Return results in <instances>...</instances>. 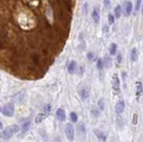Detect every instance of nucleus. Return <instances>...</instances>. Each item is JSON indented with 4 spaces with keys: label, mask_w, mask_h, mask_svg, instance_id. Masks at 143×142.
<instances>
[{
    "label": "nucleus",
    "mask_w": 143,
    "mask_h": 142,
    "mask_svg": "<svg viewBox=\"0 0 143 142\" xmlns=\"http://www.w3.org/2000/svg\"><path fill=\"white\" fill-rule=\"evenodd\" d=\"M124 107H125L124 101H123V100H120V101H118L115 105V113H117V114L122 113L123 111H124Z\"/></svg>",
    "instance_id": "obj_6"
},
{
    "label": "nucleus",
    "mask_w": 143,
    "mask_h": 142,
    "mask_svg": "<svg viewBox=\"0 0 143 142\" xmlns=\"http://www.w3.org/2000/svg\"><path fill=\"white\" fill-rule=\"evenodd\" d=\"M95 57V55H94L92 52H89V53H88V55H87V58L89 59V60H92L93 58Z\"/></svg>",
    "instance_id": "obj_22"
},
{
    "label": "nucleus",
    "mask_w": 143,
    "mask_h": 142,
    "mask_svg": "<svg viewBox=\"0 0 143 142\" xmlns=\"http://www.w3.org/2000/svg\"><path fill=\"white\" fill-rule=\"evenodd\" d=\"M48 113H47V112H44V111H43V113H38L35 118V122L36 123H40L41 122H43V121L48 116Z\"/></svg>",
    "instance_id": "obj_7"
},
{
    "label": "nucleus",
    "mask_w": 143,
    "mask_h": 142,
    "mask_svg": "<svg viewBox=\"0 0 143 142\" xmlns=\"http://www.w3.org/2000/svg\"><path fill=\"white\" fill-rule=\"evenodd\" d=\"M0 112H1V107H0Z\"/></svg>",
    "instance_id": "obj_31"
},
{
    "label": "nucleus",
    "mask_w": 143,
    "mask_h": 142,
    "mask_svg": "<svg viewBox=\"0 0 143 142\" xmlns=\"http://www.w3.org/2000/svg\"><path fill=\"white\" fill-rule=\"evenodd\" d=\"M94 133L96 134L97 137L100 140H102L103 142H105L106 140H107V136L103 133V132H101V131H98V130H95V131H94Z\"/></svg>",
    "instance_id": "obj_11"
},
{
    "label": "nucleus",
    "mask_w": 143,
    "mask_h": 142,
    "mask_svg": "<svg viewBox=\"0 0 143 142\" xmlns=\"http://www.w3.org/2000/svg\"><path fill=\"white\" fill-rule=\"evenodd\" d=\"M20 131L19 126L16 124L11 125V126L7 127L6 129H4V131H2L0 132V138L3 140H9L11 139L15 133H17L18 131Z\"/></svg>",
    "instance_id": "obj_1"
},
{
    "label": "nucleus",
    "mask_w": 143,
    "mask_h": 142,
    "mask_svg": "<svg viewBox=\"0 0 143 142\" xmlns=\"http://www.w3.org/2000/svg\"><path fill=\"white\" fill-rule=\"evenodd\" d=\"M80 98H81V99H82L83 101L87 100L88 98H89V90H88L87 89H81L80 90Z\"/></svg>",
    "instance_id": "obj_9"
},
{
    "label": "nucleus",
    "mask_w": 143,
    "mask_h": 142,
    "mask_svg": "<svg viewBox=\"0 0 143 142\" xmlns=\"http://www.w3.org/2000/svg\"><path fill=\"white\" fill-rule=\"evenodd\" d=\"M56 117H57V119L60 121V122H64V121H65V119H66L65 112L64 111L62 108L57 109V111H56Z\"/></svg>",
    "instance_id": "obj_8"
},
{
    "label": "nucleus",
    "mask_w": 143,
    "mask_h": 142,
    "mask_svg": "<svg viewBox=\"0 0 143 142\" xmlns=\"http://www.w3.org/2000/svg\"><path fill=\"white\" fill-rule=\"evenodd\" d=\"M104 4H105L106 8H109L110 7V0H104Z\"/></svg>",
    "instance_id": "obj_25"
},
{
    "label": "nucleus",
    "mask_w": 143,
    "mask_h": 142,
    "mask_svg": "<svg viewBox=\"0 0 143 142\" xmlns=\"http://www.w3.org/2000/svg\"><path fill=\"white\" fill-rule=\"evenodd\" d=\"M121 15H122V8H121L120 5H117L114 8V17L116 19H119L121 17Z\"/></svg>",
    "instance_id": "obj_16"
},
{
    "label": "nucleus",
    "mask_w": 143,
    "mask_h": 142,
    "mask_svg": "<svg viewBox=\"0 0 143 142\" xmlns=\"http://www.w3.org/2000/svg\"><path fill=\"white\" fill-rule=\"evenodd\" d=\"M97 67H98V70H102L103 67H104V63H103L102 59H98V62H97Z\"/></svg>",
    "instance_id": "obj_19"
},
{
    "label": "nucleus",
    "mask_w": 143,
    "mask_h": 142,
    "mask_svg": "<svg viewBox=\"0 0 143 142\" xmlns=\"http://www.w3.org/2000/svg\"><path fill=\"white\" fill-rule=\"evenodd\" d=\"M2 128H3V123H2L1 122H0V130L2 129Z\"/></svg>",
    "instance_id": "obj_30"
},
{
    "label": "nucleus",
    "mask_w": 143,
    "mask_h": 142,
    "mask_svg": "<svg viewBox=\"0 0 143 142\" xmlns=\"http://www.w3.org/2000/svg\"><path fill=\"white\" fill-rule=\"evenodd\" d=\"M2 113L4 116H9V117L13 116V113H14V106H13V105L11 104V103L5 105L2 109Z\"/></svg>",
    "instance_id": "obj_2"
},
{
    "label": "nucleus",
    "mask_w": 143,
    "mask_h": 142,
    "mask_svg": "<svg viewBox=\"0 0 143 142\" xmlns=\"http://www.w3.org/2000/svg\"><path fill=\"white\" fill-rule=\"evenodd\" d=\"M92 18H93V21L95 23L98 24L99 22V12H98V8H94L93 12H92Z\"/></svg>",
    "instance_id": "obj_10"
},
{
    "label": "nucleus",
    "mask_w": 143,
    "mask_h": 142,
    "mask_svg": "<svg viewBox=\"0 0 143 142\" xmlns=\"http://www.w3.org/2000/svg\"><path fill=\"white\" fill-rule=\"evenodd\" d=\"M65 135L69 140H73L74 139V129L71 123H67L65 126Z\"/></svg>",
    "instance_id": "obj_4"
},
{
    "label": "nucleus",
    "mask_w": 143,
    "mask_h": 142,
    "mask_svg": "<svg viewBox=\"0 0 143 142\" xmlns=\"http://www.w3.org/2000/svg\"><path fill=\"white\" fill-rule=\"evenodd\" d=\"M112 86H113V89H114V93L117 94L120 91V80L117 74H114L113 76V80H112Z\"/></svg>",
    "instance_id": "obj_5"
},
{
    "label": "nucleus",
    "mask_w": 143,
    "mask_h": 142,
    "mask_svg": "<svg viewBox=\"0 0 143 142\" xmlns=\"http://www.w3.org/2000/svg\"><path fill=\"white\" fill-rule=\"evenodd\" d=\"M92 113H96L95 115H96V116H98V114H99V112H98V111H97L96 109H94V110H92Z\"/></svg>",
    "instance_id": "obj_27"
},
{
    "label": "nucleus",
    "mask_w": 143,
    "mask_h": 142,
    "mask_svg": "<svg viewBox=\"0 0 143 142\" xmlns=\"http://www.w3.org/2000/svg\"><path fill=\"white\" fill-rule=\"evenodd\" d=\"M117 61H118V64H120L122 62V56H121V55H118V56H117Z\"/></svg>",
    "instance_id": "obj_28"
},
{
    "label": "nucleus",
    "mask_w": 143,
    "mask_h": 142,
    "mask_svg": "<svg viewBox=\"0 0 143 142\" xmlns=\"http://www.w3.org/2000/svg\"><path fill=\"white\" fill-rule=\"evenodd\" d=\"M141 5V0H136V5H135V11H139V9Z\"/></svg>",
    "instance_id": "obj_20"
},
{
    "label": "nucleus",
    "mask_w": 143,
    "mask_h": 142,
    "mask_svg": "<svg viewBox=\"0 0 143 142\" xmlns=\"http://www.w3.org/2000/svg\"><path fill=\"white\" fill-rule=\"evenodd\" d=\"M138 59V51L136 48H133L131 52V60L132 62H136Z\"/></svg>",
    "instance_id": "obj_14"
},
{
    "label": "nucleus",
    "mask_w": 143,
    "mask_h": 142,
    "mask_svg": "<svg viewBox=\"0 0 143 142\" xmlns=\"http://www.w3.org/2000/svg\"><path fill=\"white\" fill-rule=\"evenodd\" d=\"M117 52V45L115 43H112L109 47V53L111 56H115Z\"/></svg>",
    "instance_id": "obj_12"
},
{
    "label": "nucleus",
    "mask_w": 143,
    "mask_h": 142,
    "mask_svg": "<svg viewBox=\"0 0 143 142\" xmlns=\"http://www.w3.org/2000/svg\"><path fill=\"white\" fill-rule=\"evenodd\" d=\"M105 60H106V62H104V61H103V63H104V64H106V65H107V66H108V65L110 66V65H111V59H110V58L106 57Z\"/></svg>",
    "instance_id": "obj_23"
},
{
    "label": "nucleus",
    "mask_w": 143,
    "mask_h": 142,
    "mask_svg": "<svg viewBox=\"0 0 143 142\" xmlns=\"http://www.w3.org/2000/svg\"><path fill=\"white\" fill-rule=\"evenodd\" d=\"M76 66H77V64H76L75 61H72L70 63L69 66H68V71H69V73H71V74L73 73L76 70Z\"/></svg>",
    "instance_id": "obj_13"
},
{
    "label": "nucleus",
    "mask_w": 143,
    "mask_h": 142,
    "mask_svg": "<svg viewBox=\"0 0 143 142\" xmlns=\"http://www.w3.org/2000/svg\"><path fill=\"white\" fill-rule=\"evenodd\" d=\"M108 22H109L110 24H113L114 22V15H112V14H108Z\"/></svg>",
    "instance_id": "obj_21"
},
{
    "label": "nucleus",
    "mask_w": 143,
    "mask_h": 142,
    "mask_svg": "<svg viewBox=\"0 0 143 142\" xmlns=\"http://www.w3.org/2000/svg\"><path fill=\"white\" fill-rule=\"evenodd\" d=\"M104 31H105L106 33H107V32L109 31V29H107V25H105V27H104Z\"/></svg>",
    "instance_id": "obj_29"
},
{
    "label": "nucleus",
    "mask_w": 143,
    "mask_h": 142,
    "mask_svg": "<svg viewBox=\"0 0 143 142\" xmlns=\"http://www.w3.org/2000/svg\"><path fill=\"white\" fill-rule=\"evenodd\" d=\"M98 106H99V108H100L101 110L104 109V100L103 99H100L98 101Z\"/></svg>",
    "instance_id": "obj_24"
},
{
    "label": "nucleus",
    "mask_w": 143,
    "mask_h": 142,
    "mask_svg": "<svg viewBox=\"0 0 143 142\" xmlns=\"http://www.w3.org/2000/svg\"><path fill=\"white\" fill-rule=\"evenodd\" d=\"M141 92H142V84L141 81H139L136 84V96L138 98L141 95Z\"/></svg>",
    "instance_id": "obj_15"
},
{
    "label": "nucleus",
    "mask_w": 143,
    "mask_h": 142,
    "mask_svg": "<svg viewBox=\"0 0 143 142\" xmlns=\"http://www.w3.org/2000/svg\"><path fill=\"white\" fill-rule=\"evenodd\" d=\"M70 117H71V120L73 122H76L77 120H78V116H77V114H76L74 112H72V113H70Z\"/></svg>",
    "instance_id": "obj_18"
},
{
    "label": "nucleus",
    "mask_w": 143,
    "mask_h": 142,
    "mask_svg": "<svg viewBox=\"0 0 143 142\" xmlns=\"http://www.w3.org/2000/svg\"><path fill=\"white\" fill-rule=\"evenodd\" d=\"M30 127H31V122H30V121H27V122H25L24 123H22V132H26V131H29Z\"/></svg>",
    "instance_id": "obj_17"
},
{
    "label": "nucleus",
    "mask_w": 143,
    "mask_h": 142,
    "mask_svg": "<svg viewBox=\"0 0 143 142\" xmlns=\"http://www.w3.org/2000/svg\"><path fill=\"white\" fill-rule=\"evenodd\" d=\"M132 2H131V1H125V2L123 3V12H122V13H123L124 16L128 17V16H130V14L132 13Z\"/></svg>",
    "instance_id": "obj_3"
},
{
    "label": "nucleus",
    "mask_w": 143,
    "mask_h": 142,
    "mask_svg": "<svg viewBox=\"0 0 143 142\" xmlns=\"http://www.w3.org/2000/svg\"><path fill=\"white\" fill-rule=\"evenodd\" d=\"M0 79H1V77H0Z\"/></svg>",
    "instance_id": "obj_32"
},
{
    "label": "nucleus",
    "mask_w": 143,
    "mask_h": 142,
    "mask_svg": "<svg viewBox=\"0 0 143 142\" xmlns=\"http://www.w3.org/2000/svg\"><path fill=\"white\" fill-rule=\"evenodd\" d=\"M137 120H138V115H137V113H134V115H133V124H136Z\"/></svg>",
    "instance_id": "obj_26"
}]
</instances>
